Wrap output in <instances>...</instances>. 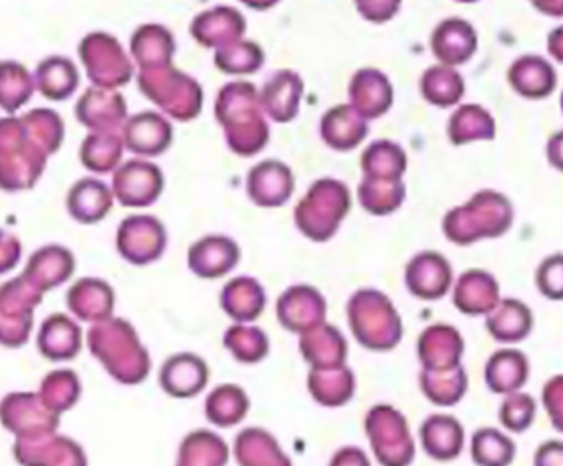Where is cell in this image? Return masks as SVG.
<instances>
[{
  "instance_id": "6da1fadb",
  "label": "cell",
  "mask_w": 563,
  "mask_h": 466,
  "mask_svg": "<svg viewBox=\"0 0 563 466\" xmlns=\"http://www.w3.org/2000/svg\"><path fill=\"white\" fill-rule=\"evenodd\" d=\"M263 111L260 95L251 82L234 81L221 89L214 114L234 154L253 157L266 147L271 131Z\"/></svg>"
},
{
  "instance_id": "7a4b0ae2",
  "label": "cell",
  "mask_w": 563,
  "mask_h": 466,
  "mask_svg": "<svg viewBox=\"0 0 563 466\" xmlns=\"http://www.w3.org/2000/svg\"><path fill=\"white\" fill-rule=\"evenodd\" d=\"M515 224V204L501 191H476L466 203L452 208L442 221L443 234L456 246H472L505 236Z\"/></svg>"
},
{
  "instance_id": "3957f363",
  "label": "cell",
  "mask_w": 563,
  "mask_h": 466,
  "mask_svg": "<svg viewBox=\"0 0 563 466\" xmlns=\"http://www.w3.org/2000/svg\"><path fill=\"white\" fill-rule=\"evenodd\" d=\"M89 348L121 385H141L151 375L152 358L131 323L109 319L89 332Z\"/></svg>"
},
{
  "instance_id": "277c9868",
  "label": "cell",
  "mask_w": 563,
  "mask_h": 466,
  "mask_svg": "<svg viewBox=\"0 0 563 466\" xmlns=\"http://www.w3.org/2000/svg\"><path fill=\"white\" fill-rule=\"evenodd\" d=\"M351 335L364 350L393 352L404 339V322L393 300L376 289H360L346 303Z\"/></svg>"
},
{
  "instance_id": "5b68a950",
  "label": "cell",
  "mask_w": 563,
  "mask_h": 466,
  "mask_svg": "<svg viewBox=\"0 0 563 466\" xmlns=\"http://www.w3.org/2000/svg\"><path fill=\"white\" fill-rule=\"evenodd\" d=\"M351 210L350 188L340 180L321 178L298 201L294 211L298 231L314 243H327Z\"/></svg>"
},
{
  "instance_id": "8992f818",
  "label": "cell",
  "mask_w": 563,
  "mask_h": 466,
  "mask_svg": "<svg viewBox=\"0 0 563 466\" xmlns=\"http://www.w3.org/2000/svg\"><path fill=\"white\" fill-rule=\"evenodd\" d=\"M363 425L377 465L410 466L416 462L417 441L402 411L390 404L373 406Z\"/></svg>"
},
{
  "instance_id": "52a82bcc",
  "label": "cell",
  "mask_w": 563,
  "mask_h": 466,
  "mask_svg": "<svg viewBox=\"0 0 563 466\" xmlns=\"http://www.w3.org/2000/svg\"><path fill=\"white\" fill-rule=\"evenodd\" d=\"M139 86L154 104L177 121H191L200 114L203 104L201 86L172 65L139 73Z\"/></svg>"
},
{
  "instance_id": "ba28073f",
  "label": "cell",
  "mask_w": 563,
  "mask_h": 466,
  "mask_svg": "<svg viewBox=\"0 0 563 466\" xmlns=\"http://www.w3.org/2000/svg\"><path fill=\"white\" fill-rule=\"evenodd\" d=\"M82 65L96 88L115 89L128 85L134 75L122 46L108 33H89L79 45Z\"/></svg>"
},
{
  "instance_id": "9c48e42d",
  "label": "cell",
  "mask_w": 563,
  "mask_h": 466,
  "mask_svg": "<svg viewBox=\"0 0 563 466\" xmlns=\"http://www.w3.org/2000/svg\"><path fill=\"white\" fill-rule=\"evenodd\" d=\"M115 246L122 259L134 266H147L164 256L167 230L158 218L148 214L129 217L119 226Z\"/></svg>"
},
{
  "instance_id": "30bf717a",
  "label": "cell",
  "mask_w": 563,
  "mask_h": 466,
  "mask_svg": "<svg viewBox=\"0 0 563 466\" xmlns=\"http://www.w3.org/2000/svg\"><path fill=\"white\" fill-rule=\"evenodd\" d=\"M165 178L161 168L151 162L129 160L115 168L112 193L115 200L128 208H145L161 198Z\"/></svg>"
},
{
  "instance_id": "8fae6325",
  "label": "cell",
  "mask_w": 563,
  "mask_h": 466,
  "mask_svg": "<svg viewBox=\"0 0 563 466\" xmlns=\"http://www.w3.org/2000/svg\"><path fill=\"white\" fill-rule=\"evenodd\" d=\"M277 320L294 335H303L327 322V300L311 286H291L277 300Z\"/></svg>"
},
{
  "instance_id": "7c38bea8",
  "label": "cell",
  "mask_w": 563,
  "mask_h": 466,
  "mask_svg": "<svg viewBox=\"0 0 563 466\" xmlns=\"http://www.w3.org/2000/svg\"><path fill=\"white\" fill-rule=\"evenodd\" d=\"M453 267L443 254L422 251L406 267V287L410 296L426 302H437L452 290Z\"/></svg>"
},
{
  "instance_id": "4fadbf2b",
  "label": "cell",
  "mask_w": 563,
  "mask_h": 466,
  "mask_svg": "<svg viewBox=\"0 0 563 466\" xmlns=\"http://www.w3.org/2000/svg\"><path fill=\"white\" fill-rule=\"evenodd\" d=\"M210 366L197 353L181 352L168 356L158 373V385L174 399H194L207 389Z\"/></svg>"
},
{
  "instance_id": "5bb4252c",
  "label": "cell",
  "mask_w": 563,
  "mask_h": 466,
  "mask_svg": "<svg viewBox=\"0 0 563 466\" xmlns=\"http://www.w3.org/2000/svg\"><path fill=\"white\" fill-rule=\"evenodd\" d=\"M465 339L450 323H433L417 340V358L426 371H449L463 365Z\"/></svg>"
},
{
  "instance_id": "9a60e30c",
  "label": "cell",
  "mask_w": 563,
  "mask_h": 466,
  "mask_svg": "<svg viewBox=\"0 0 563 466\" xmlns=\"http://www.w3.org/2000/svg\"><path fill=\"white\" fill-rule=\"evenodd\" d=\"M419 444L430 461L450 464L459 461L466 447V431L459 418L437 412L423 419Z\"/></svg>"
},
{
  "instance_id": "2e32d148",
  "label": "cell",
  "mask_w": 563,
  "mask_h": 466,
  "mask_svg": "<svg viewBox=\"0 0 563 466\" xmlns=\"http://www.w3.org/2000/svg\"><path fill=\"white\" fill-rule=\"evenodd\" d=\"M501 286L485 269H468L453 282L452 302L466 317H486L501 302Z\"/></svg>"
},
{
  "instance_id": "e0dca14e",
  "label": "cell",
  "mask_w": 563,
  "mask_h": 466,
  "mask_svg": "<svg viewBox=\"0 0 563 466\" xmlns=\"http://www.w3.org/2000/svg\"><path fill=\"white\" fill-rule=\"evenodd\" d=\"M486 388L496 396L512 395L525 391L526 385L531 378V362L522 350L516 346H503L496 350L483 371Z\"/></svg>"
},
{
  "instance_id": "ac0fdd59",
  "label": "cell",
  "mask_w": 563,
  "mask_h": 466,
  "mask_svg": "<svg viewBox=\"0 0 563 466\" xmlns=\"http://www.w3.org/2000/svg\"><path fill=\"white\" fill-rule=\"evenodd\" d=\"M241 259L236 241L223 234L201 237L188 251V267L201 279H220L227 276Z\"/></svg>"
},
{
  "instance_id": "d6986e66",
  "label": "cell",
  "mask_w": 563,
  "mask_h": 466,
  "mask_svg": "<svg viewBox=\"0 0 563 466\" xmlns=\"http://www.w3.org/2000/svg\"><path fill=\"white\" fill-rule=\"evenodd\" d=\"M124 147L141 157H158L174 141V129L164 115L145 111L132 115L122 127Z\"/></svg>"
},
{
  "instance_id": "ffe728a7",
  "label": "cell",
  "mask_w": 563,
  "mask_h": 466,
  "mask_svg": "<svg viewBox=\"0 0 563 466\" xmlns=\"http://www.w3.org/2000/svg\"><path fill=\"white\" fill-rule=\"evenodd\" d=\"M247 197L261 208H279L290 200L295 178L290 168L279 160H264L247 175Z\"/></svg>"
},
{
  "instance_id": "44dd1931",
  "label": "cell",
  "mask_w": 563,
  "mask_h": 466,
  "mask_svg": "<svg viewBox=\"0 0 563 466\" xmlns=\"http://www.w3.org/2000/svg\"><path fill=\"white\" fill-rule=\"evenodd\" d=\"M128 106L114 89L92 88L76 104V119L95 132H114L124 127Z\"/></svg>"
},
{
  "instance_id": "7402d4cb",
  "label": "cell",
  "mask_w": 563,
  "mask_h": 466,
  "mask_svg": "<svg viewBox=\"0 0 563 466\" xmlns=\"http://www.w3.org/2000/svg\"><path fill=\"white\" fill-rule=\"evenodd\" d=\"M534 312L519 299H501L489 315L485 317L488 335L503 346H516L526 342L534 330Z\"/></svg>"
},
{
  "instance_id": "603a6c76",
  "label": "cell",
  "mask_w": 563,
  "mask_h": 466,
  "mask_svg": "<svg viewBox=\"0 0 563 466\" xmlns=\"http://www.w3.org/2000/svg\"><path fill=\"white\" fill-rule=\"evenodd\" d=\"M298 350L310 369L338 368L346 365L350 355L346 336L328 322L298 336Z\"/></svg>"
},
{
  "instance_id": "cb8c5ba5",
  "label": "cell",
  "mask_w": 563,
  "mask_h": 466,
  "mask_svg": "<svg viewBox=\"0 0 563 466\" xmlns=\"http://www.w3.org/2000/svg\"><path fill=\"white\" fill-rule=\"evenodd\" d=\"M231 455L238 466H294L279 439L264 428H246L234 439Z\"/></svg>"
},
{
  "instance_id": "d4e9b609",
  "label": "cell",
  "mask_w": 563,
  "mask_h": 466,
  "mask_svg": "<svg viewBox=\"0 0 563 466\" xmlns=\"http://www.w3.org/2000/svg\"><path fill=\"white\" fill-rule=\"evenodd\" d=\"M508 81L526 99H545L558 88V71L549 59L525 55L509 66Z\"/></svg>"
},
{
  "instance_id": "484cf974",
  "label": "cell",
  "mask_w": 563,
  "mask_h": 466,
  "mask_svg": "<svg viewBox=\"0 0 563 466\" xmlns=\"http://www.w3.org/2000/svg\"><path fill=\"white\" fill-rule=\"evenodd\" d=\"M478 48V36L466 20L449 19L437 26L432 35V52L442 65H465Z\"/></svg>"
},
{
  "instance_id": "4316f807",
  "label": "cell",
  "mask_w": 563,
  "mask_h": 466,
  "mask_svg": "<svg viewBox=\"0 0 563 466\" xmlns=\"http://www.w3.org/2000/svg\"><path fill=\"white\" fill-rule=\"evenodd\" d=\"M220 306L234 323H254L266 310V290L254 277H234L221 290Z\"/></svg>"
},
{
  "instance_id": "83f0119b",
  "label": "cell",
  "mask_w": 563,
  "mask_h": 466,
  "mask_svg": "<svg viewBox=\"0 0 563 466\" xmlns=\"http://www.w3.org/2000/svg\"><path fill=\"white\" fill-rule=\"evenodd\" d=\"M351 108L364 119H377L386 114L393 106V86L389 78L377 69L357 71L350 85Z\"/></svg>"
},
{
  "instance_id": "f1b7e54d",
  "label": "cell",
  "mask_w": 563,
  "mask_h": 466,
  "mask_svg": "<svg viewBox=\"0 0 563 466\" xmlns=\"http://www.w3.org/2000/svg\"><path fill=\"white\" fill-rule=\"evenodd\" d=\"M307 389L321 408H344L356 395V376L347 365L338 368L310 369Z\"/></svg>"
},
{
  "instance_id": "f546056e",
  "label": "cell",
  "mask_w": 563,
  "mask_h": 466,
  "mask_svg": "<svg viewBox=\"0 0 563 466\" xmlns=\"http://www.w3.org/2000/svg\"><path fill=\"white\" fill-rule=\"evenodd\" d=\"M303 95V81L297 73H276L269 81L264 85L260 95L261 106L264 112L276 122H290L297 118L300 99Z\"/></svg>"
},
{
  "instance_id": "4dcf8cb0",
  "label": "cell",
  "mask_w": 563,
  "mask_h": 466,
  "mask_svg": "<svg viewBox=\"0 0 563 466\" xmlns=\"http://www.w3.org/2000/svg\"><path fill=\"white\" fill-rule=\"evenodd\" d=\"M231 447L218 432L197 429L181 439L174 466H228Z\"/></svg>"
},
{
  "instance_id": "1f68e13d",
  "label": "cell",
  "mask_w": 563,
  "mask_h": 466,
  "mask_svg": "<svg viewBox=\"0 0 563 466\" xmlns=\"http://www.w3.org/2000/svg\"><path fill=\"white\" fill-rule=\"evenodd\" d=\"M244 30H246V22L243 16L230 7H218L200 13L191 25V33L200 45L210 46V48L218 46V49L240 42Z\"/></svg>"
},
{
  "instance_id": "d6a6232c",
  "label": "cell",
  "mask_w": 563,
  "mask_h": 466,
  "mask_svg": "<svg viewBox=\"0 0 563 466\" xmlns=\"http://www.w3.org/2000/svg\"><path fill=\"white\" fill-rule=\"evenodd\" d=\"M320 135L324 144L334 151H353L366 138L367 122L351 106H336L321 119Z\"/></svg>"
},
{
  "instance_id": "836d02e7",
  "label": "cell",
  "mask_w": 563,
  "mask_h": 466,
  "mask_svg": "<svg viewBox=\"0 0 563 466\" xmlns=\"http://www.w3.org/2000/svg\"><path fill=\"white\" fill-rule=\"evenodd\" d=\"M114 203V193L104 181L82 178L73 185L68 193L69 214L78 223L96 224L108 217Z\"/></svg>"
},
{
  "instance_id": "e575fe53",
  "label": "cell",
  "mask_w": 563,
  "mask_h": 466,
  "mask_svg": "<svg viewBox=\"0 0 563 466\" xmlns=\"http://www.w3.org/2000/svg\"><path fill=\"white\" fill-rule=\"evenodd\" d=\"M251 411V399L240 385L224 382L205 399V418L217 429H233L243 424Z\"/></svg>"
},
{
  "instance_id": "d590c367",
  "label": "cell",
  "mask_w": 563,
  "mask_h": 466,
  "mask_svg": "<svg viewBox=\"0 0 563 466\" xmlns=\"http://www.w3.org/2000/svg\"><path fill=\"white\" fill-rule=\"evenodd\" d=\"M75 270V257L62 246H45L30 257L23 277L33 287L43 290L55 289L66 282Z\"/></svg>"
},
{
  "instance_id": "8d00e7d4",
  "label": "cell",
  "mask_w": 563,
  "mask_h": 466,
  "mask_svg": "<svg viewBox=\"0 0 563 466\" xmlns=\"http://www.w3.org/2000/svg\"><path fill=\"white\" fill-rule=\"evenodd\" d=\"M68 306L85 322H106L114 312V290L104 280L81 279L69 290Z\"/></svg>"
},
{
  "instance_id": "74e56055",
  "label": "cell",
  "mask_w": 563,
  "mask_h": 466,
  "mask_svg": "<svg viewBox=\"0 0 563 466\" xmlns=\"http://www.w3.org/2000/svg\"><path fill=\"white\" fill-rule=\"evenodd\" d=\"M420 391L430 404L437 408H455L465 399L470 389L468 373L465 366L449 371H426L419 375Z\"/></svg>"
},
{
  "instance_id": "f35d334b",
  "label": "cell",
  "mask_w": 563,
  "mask_h": 466,
  "mask_svg": "<svg viewBox=\"0 0 563 466\" xmlns=\"http://www.w3.org/2000/svg\"><path fill=\"white\" fill-rule=\"evenodd\" d=\"M470 457L476 466H512L518 458V444L501 428L476 429L470 439Z\"/></svg>"
},
{
  "instance_id": "ab89813d",
  "label": "cell",
  "mask_w": 563,
  "mask_h": 466,
  "mask_svg": "<svg viewBox=\"0 0 563 466\" xmlns=\"http://www.w3.org/2000/svg\"><path fill=\"white\" fill-rule=\"evenodd\" d=\"M33 82L49 101H65L79 86L78 68L65 56H49L36 66Z\"/></svg>"
},
{
  "instance_id": "60d3db41",
  "label": "cell",
  "mask_w": 563,
  "mask_h": 466,
  "mask_svg": "<svg viewBox=\"0 0 563 466\" xmlns=\"http://www.w3.org/2000/svg\"><path fill=\"white\" fill-rule=\"evenodd\" d=\"M174 53V36L165 26L144 25L132 36V55L141 71L170 66Z\"/></svg>"
},
{
  "instance_id": "b9f144b4",
  "label": "cell",
  "mask_w": 563,
  "mask_h": 466,
  "mask_svg": "<svg viewBox=\"0 0 563 466\" xmlns=\"http://www.w3.org/2000/svg\"><path fill=\"white\" fill-rule=\"evenodd\" d=\"M449 138L453 145H466L496 137V121L488 109L478 104L460 106L449 121Z\"/></svg>"
},
{
  "instance_id": "7bdbcfd3",
  "label": "cell",
  "mask_w": 563,
  "mask_h": 466,
  "mask_svg": "<svg viewBox=\"0 0 563 466\" xmlns=\"http://www.w3.org/2000/svg\"><path fill=\"white\" fill-rule=\"evenodd\" d=\"M43 356L53 362L71 359L81 348V330L65 315H53L42 325L38 340Z\"/></svg>"
},
{
  "instance_id": "ee69618b",
  "label": "cell",
  "mask_w": 563,
  "mask_h": 466,
  "mask_svg": "<svg viewBox=\"0 0 563 466\" xmlns=\"http://www.w3.org/2000/svg\"><path fill=\"white\" fill-rule=\"evenodd\" d=\"M223 345L241 365H257L271 353L269 336L253 323H233L224 332Z\"/></svg>"
},
{
  "instance_id": "f6af8a7d",
  "label": "cell",
  "mask_w": 563,
  "mask_h": 466,
  "mask_svg": "<svg viewBox=\"0 0 563 466\" xmlns=\"http://www.w3.org/2000/svg\"><path fill=\"white\" fill-rule=\"evenodd\" d=\"M465 79L452 66L437 65L423 73L420 91L429 104L452 108L465 96Z\"/></svg>"
},
{
  "instance_id": "bcb514c9",
  "label": "cell",
  "mask_w": 563,
  "mask_h": 466,
  "mask_svg": "<svg viewBox=\"0 0 563 466\" xmlns=\"http://www.w3.org/2000/svg\"><path fill=\"white\" fill-rule=\"evenodd\" d=\"M364 178L373 180H402L407 170V155L400 145L377 141L361 157Z\"/></svg>"
},
{
  "instance_id": "7dc6e473",
  "label": "cell",
  "mask_w": 563,
  "mask_h": 466,
  "mask_svg": "<svg viewBox=\"0 0 563 466\" xmlns=\"http://www.w3.org/2000/svg\"><path fill=\"white\" fill-rule=\"evenodd\" d=\"M361 207L374 217H387L402 207L406 185L402 180H373L363 178L357 187Z\"/></svg>"
},
{
  "instance_id": "c3c4849f",
  "label": "cell",
  "mask_w": 563,
  "mask_h": 466,
  "mask_svg": "<svg viewBox=\"0 0 563 466\" xmlns=\"http://www.w3.org/2000/svg\"><path fill=\"white\" fill-rule=\"evenodd\" d=\"M124 141L114 132H95L81 145V162L88 170L109 174L119 167Z\"/></svg>"
},
{
  "instance_id": "681fc988",
  "label": "cell",
  "mask_w": 563,
  "mask_h": 466,
  "mask_svg": "<svg viewBox=\"0 0 563 466\" xmlns=\"http://www.w3.org/2000/svg\"><path fill=\"white\" fill-rule=\"evenodd\" d=\"M35 82L16 62H0V108L13 114L32 98Z\"/></svg>"
},
{
  "instance_id": "f907efd6",
  "label": "cell",
  "mask_w": 563,
  "mask_h": 466,
  "mask_svg": "<svg viewBox=\"0 0 563 466\" xmlns=\"http://www.w3.org/2000/svg\"><path fill=\"white\" fill-rule=\"evenodd\" d=\"M539 404L534 396L518 391L505 396L498 409V421L503 431L511 435H521L531 431L538 419Z\"/></svg>"
},
{
  "instance_id": "816d5d0a",
  "label": "cell",
  "mask_w": 563,
  "mask_h": 466,
  "mask_svg": "<svg viewBox=\"0 0 563 466\" xmlns=\"http://www.w3.org/2000/svg\"><path fill=\"white\" fill-rule=\"evenodd\" d=\"M214 65L228 75H251L264 65V52L253 42H236L218 49Z\"/></svg>"
},
{
  "instance_id": "f5cc1de1",
  "label": "cell",
  "mask_w": 563,
  "mask_h": 466,
  "mask_svg": "<svg viewBox=\"0 0 563 466\" xmlns=\"http://www.w3.org/2000/svg\"><path fill=\"white\" fill-rule=\"evenodd\" d=\"M536 289L552 302L563 300V253L544 257L536 269Z\"/></svg>"
},
{
  "instance_id": "db71d44e",
  "label": "cell",
  "mask_w": 563,
  "mask_h": 466,
  "mask_svg": "<svg viewBox=\"0 0 563 466\" xmlns=\"http://www.w3.org/2000/svg\"><path fill=\"white\" fill-rule=\"evenodd\" d=\"M541 404L552 428L563 435V373L552 376L542 388Z\"/></svg>"
},
{
  "instance_id": "11a10c76",
  "label": "cell",
  "mask_w": 563,
  "mask_h": 466,
  "mask_svg": "<svg viewBox=\"0 0 563 466\" xmlns=\"http://www.w3.org/2000/svg\"><path fill=\"white\" fill-rule=\"evenodd\" d=\"M357 10L371 22H386L399 10L400 0H356Z\"/></svg>"
},
{
  "instance_id": "9f6ffc18",
  "label": "cell",
  "mask_w": 563,
  "mask_h": 466,
  "mask_svg": "<svg viewBox=\"0 0 563 466\" xmlns=\"http://www.w3.org/2000/svg\"><path fill=\"white\" fill-rule=\"evenodd\" d=\"M328 466H374L373 458L357 445H344L333 452Z\"/></svg>"
},
{
  "instance_id": "6f0895ef",
  "label": "cell",
  "mask_w": 563,
  "mask_h": 466,
  "mask_svg": "<svg viewBox=\"0 0 563 466\" xmlns=\"http://www.w3.org/2000/svg\"><path fill=\"white\" fill-rule=\"evenodd\" d=\"M20 254H22V249H20L19 240L12 236V234L0 230V276L15 269L16 264H19Z\"/></svg>"
},
{
  "instance_id": "680465c9",
  "label": "cell",
  "mask_w": 563,
  "mask_h": 466,
  "mask_svg": "<svg viewBox=\"0 0 563 466\" xmlns=\"http://www.w3.org/2000/svg\"><path fill=\"white\" fill-rule=\"evenodd\" d=\"M532 466H563V439H551L536 448Z\"/></svg>"
},
{
  "instance_id": "91938a15",
  "label": "cell",
  "mask_w": 563,
  "mask_h": 466,
  "mask_svg": "<svg viewBox=\"0 0 563 466\" xmlns=\"http://www.w3.org/2000/svg\"><path fill=\"white\" fill-rule=\"evenodd\" d=\"M548 154L549 164L554 167L555 170L562 171L563 174V131L555 132L548 142Z\"/></svg>"
},
{
  "instance_id": "94428289",
  "label": "cell",
  "mask_w": 563,
  "mask_h": 466,
  "mask_svg": "<svg viewBox=\"0 0 563 466\" xmlns=\"http://www.w3.org/2000/svg\"><path fill=\"white\" fill-rule=\"evenodd\" d=\"M548 49L555 62L563 63V25L549 35Z\"/></svg>"
},
{
  "instance_id": "6125c7cd",
  "label": "cell",
  "mask_w": 563,
  "mask_h": 466,
  "mask_svg": "<svg viewBox=\"0 0 563 466\" xmlns=\"http://www.w3.org/2000/svg\"><path fill=\"white\" fill-rule=\"evenodd\" d=\"M539 12L551 16H563V0H531Z\"/></svg>"
},
{
  "instance_id": "be15d7a7",
  "label": "cell",
  "mask_w": 563,
  "mask_h": 466,
  "mask_svg": "<svg viewBox=\"0 0 563 466\" xmlns=\"http://www.w3.org/2000/svg\"><path fill=\"white\" fill-rule=\"evenodd\" d=\"M251 9L266 10L269 7L276 5L277 0H243Z\"/></svg>"
},
{
  "instance_id": "e7e4bbea",
  "label": "cell",
  "mask_w": 563,
  "mask_h": 466,
  "mask_svg": "<svg viewBox=\"0 0 563 466\" xmlns=\"http://www.w3.org/2000/svg\"><path fill=\"white\" fill-rule=\"evenodd\" d=\"M456 2L473 3V2H478V0H456Z\"/></svg>"
},
{
  "instance_id": "03108f58",
  "label": "cell",
  "mask_w": 563,
  "mask_h": 466,
  "mask_svg": "<svg viewBox=\"0 0 563 466\" xmlns=\"http://www.w3.org/2000/svg\"><path fill=\"white\" fill-rule=\"evenodd\" d=\"M561 109H562V114H563V92H562V96H561Z\"/></svg>"
}]
</instances>
